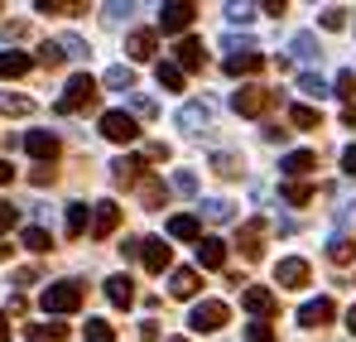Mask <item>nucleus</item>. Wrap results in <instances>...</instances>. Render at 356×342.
Masks as SVG:
<instances>
[{
	"instance_id": "1",
	"label": "nucleus",
	"mask_w": 356,
	"mask_h": 342,
	"mask_svg": "<svg viewBox=\"0 0 356 342\" xmlns=\"http://www.w3.org/2000/svg\"><path fill=\"white\" fill-rule=\"evenodd\" d=\"M92 102H97V82H92L87 72H77V77H67V87H63L58 111L72 116V111H82V107H92Z\"/></svg>"
},
{
	"instance_id": "2",
	"label": "nucleus",
	"mask_w": 356,
	"mask_h": 342,
	"mask_svg": "<svg viewBox=\"0 0 356 342\" xmlns=\"http://www.w3.org/2000/svg\"><path fill=\"white\" fill-rule=\"evenodd\" d=\"M44 313H72V309H82V285L77 280H58V285L44 289Z\"/></svg>"
},
{
	"instance_id": "3",
	"label": "nucleus",
	"mask_w": 356,
	"mask_h": 342,
	"mask_svg": "<svg viewBox=\"0 0 356 342\" xmlns=\"http://www.w3.org/2000/svg\"><path fill=\"white\" fill-rule=\"evenodd\" d=\"M227 304L222 299H202V304H193V313H188V328L193 333H217V328H227Z\"/></svg>"
},
{
	"instance_id": "4",
	"label": "nucleus",
	"mask_w": 356,
	"mask_h": 342,
	"mask_svg": "<svg viewBox=\"0 0 356 342\" xmlns=\"http://www.w3.org/2000/svg\"><path fill=\"white\" fill-rule=\"evenodd\" d=\"M270 107H275V92H270V87L245 82L241 92H232V111H236V116H265Z\"/></svg>"
},
{
	"instance_id": "5",
	"label": "nucleus",
	"mask_w": 356,
	"mask_h": 342,
	"mask_svg": "<svg viewBox=\"0 0 356 342\" xmlns=\"http://www.w3.org/2000/svg\"><path fill=\"white\" fill-rule=\"evenodd\" d=\"M102 135H106L111 145H130V140L140 135V125H135V116H130V111H106V116H102Z\"/></svg>"
},
{
	"instance_id": "6",
	"label": "nucleus",
	"mask_w": 356,
	"mask_h": 342,
	"mask_svg": "<svg viewBox=\"0 0 356 342\" xmlns=\"http://www.w3.org/2000/svg\"><path fill=\"white\" fill-rule=\"evenodd\" d=\"M140 261H145V270H149V275H164V270H169V261H174V246H164V236H145Z\"/></svg>"
},
{
	"instance_id": "7",
	"label": "nucleus",
	"mask_w": 356,
	"mask_h": 342,
	"mask_svg": "<svg viewBox=\"0 0 356 342\" xmlns=\"http://www.w3.org/2000/svg\"><path fill=\"white\" fill-rule=\"evenodd\" d=\"M193 20H197V5H188V0H178V5H164V10H159V29H164V34H183Z\"/></svg>"
},
{
	"instance_id": "8",
	"label": "nucleus",
	"mask_w": 356,
	"mask_h": 342,
	"mask_svg": "<svg viewBox=\"0 0 356 342\" xmlns=\"http://www.w3.org/2000/svg\"><path fill=\"white\" fill-rule=\"evenodd\" d=\"M332 313H337V304H332L327 294H318V299H308V304L298 309V323H303V328H323V323H332Z\"/></svg>"
},
{
	"instance_id": "9",
	"label": "nucleus",
	"mask_w": 356,
	"mask_h": 342,
	"mask_svg": "<svg viewBox=\"0 0 356 342\" xmlns=\"http://www.w3.org/2000/svg\"><path fill=\"white\" fill-rule=\"evenodd\" d=\"M24 150H29V155H34V160H44V164H54V160H58V135H54V130H29V135H24Z\"/></svg>"
},
{
	"instance_id": "10",
	"label": "nucleus",
	"mask_w": 356,
	"mask_h": 342,
	"mask_svg": "<svg viewBox=\"0 0 356 342\" xmlns=\"http://www.w3.org/2000/svg\"><path fill=\"white\" fill-rule=\"evenodd\" d=\"M275 285L280 289H303L308 285V261H298V256L280 261V265H275Z\"/></svg>"
},
{
	"instance_id": "11",
	"label": "nucleus",
	"mask_w": 356,
	"mask_h": 342,
	"mask_svg": "<svg viewBox=\"0 0 356 342\" xmlns=\"http://www.w3.org/2000/svg\"><path fill=\"white\" fill-rule=\"evenodd\" d=\"M197 265L202 270H222L227 265V241L222 236H202L197 241Z\"/></svg>"
},
{
	"instance_id": "12",
	"label": "nucleus",
	"mask_w": 356,
	"mask_h": 342,
	"mask_svg": "<svg viewBox=\"0 0 356 342\" xmlns=\"http://www.w3.org/2000/svg\"><path fill=\"white\" fill-rule=\"evenodd\" d=\"M178 125H183L188 135H202V130L212 125V107H207V102H188V107L178 111Z\"/></svg>"
},
{
	"instance_id": "13",
	"label": "nucleus",
	"mask_w": 356,
	"mask_h": 342,
	"mask_svg": "<svg viewBox=\"0 0 356 342\" xmlns=\"http://www.w3.org/2000/svg\"><path fill=\"white\" fill-rule=\"evenodd\" d=\"M116 227H120V208L111 203V198H106V203H97V212H92V236H97V241H106Z\"/></svg>"
},
{
	"instance_id": "14",
	"label": "nucleus",
	"mask_w": 356,
	"mask_h": 342,
	"mask_svg": "<svg viewBox=\"0 0 356 342\" xmlns=\"http://www.w3.org/2000/svg\"><path fill=\"white\" fill-rule=\"evenodd\" d=\"M241 304H245L255 318H270V313H275V289L250 285V289H241Z\"/></svg>"
},
{
	"instance_id": "15",
	"label": "nucleus",
	"mask_w": 356,
	"mask_h": 342,
	"mask_svg": "<svg viewBox=\"0 0 356 342\" xmlns=\"http://www.w3.org/2000/svg\"><path fill=\"white\" fill-rule=\"evenodd\" d=\"M154 49H159V34H154V29H135V34L125 39V54L135 58V63H149Z\"/></svg>"
},
{
	"instance_id": "16",
	"label": "nucleus",
	"mask_w": 356,
	"mask_h": 342,
	"mask_svg": "<svg viewBox=\"0 0 356 342\" xmlns=\"http://www.w3.org/2000/svg\"><path fill=\"white\" fill-rule=\"evenodd\" d=\"M241 251H245V261H260V251H265V222L260 217H250L241 227Z\"/></svg>"
},
{
	"instance_id": "17",
	"label": "nucleus",
	"mask_w": 356,
	"mask_h": 342,
	"mask_svg": "<svg viewBox=\"0 0 356 342\" xmlns=\"http://www.w3.org/2000/svg\"><path fill=\"white\" fill-rule=\"evenodd\" d=\"M313 164H318V155H313V150H294V155H284V160H280V173H284L289 183H298Z\"/></svg>"
},
{
	"instance_id": "18",
	"label": "nucleus",
	"mask_w": 356,
	"mask_h": 342,
	"mask_svg": "<svg viewBox=\"0 0 356 342\" xmlns=\"http://www.w3.org/2000/svg\"><path fill=\"white\" fill-rule=\"evenodd\" d=\"M111 178L125 183V188H130V183H140V178H145V160H140V155H120L116 164H111Z\"/></svg>"
},
{
	"instance_id": "19",
	"label": "nucleus",
	"mask_w": 356,
	"mask_h": 342,
	"mask_svg": "<svg viewBox=\"0 0 356 342\" xmlns=\"http://www.w3.org/2000/svg\"><path fill=\"white\" fill-rule=\"evenodd\" d=\"M135 193H140V203H145V208H164V198H169L164 178H154V173H145V178L135 183Z\"/></svg>"
},
{
	"instance_id": "20",
	"label": "nucleus",
	"mask_w": 356,
	"mask_h": 342,
	"mask_svg": "<svg viewBox=\"0 0 356 342\" xmlns=\"http://www.w3.org/2000/svg\"><path fill=\"white\" fill-rule=\"evenodd\" d=\"M260 68H265V54H260V49L227 58V72H232V77H250V72H260Z\"/></svg>"
},
{
	"instance_id": "21",
	"label": "nucleus",
	"mask_w": 356,
	"mask_h": 342,
	"mask_svg": "<svg viewBox=\"0 0 356 342\" xmlns=\"http://www.w3.org/2000/svg\"><path fill=\"white\" fill-rule=\"evenodd\" d=\"M106 299H111L116 309H130V304H135V280H130V275H111V280H106Z\"/></svg>"
},
{
	"instance_id": "22",
	"label": "nucleus",
	"mask_w": 356,
	"mask_h": 342,
	"mask_svg": "<svg viewBox=\"0 0 356 342\" xmlns=\"http://www.w3.org/2000/svg\"><path fill=\"white\" fill-rule=\"evenodd\" d=\"M169 236L174 241H202V227H197V217H188V212H178V217H169Z\"/></svg>"
},
{
	"instance_id": "23",
	"label": "nucleus",
	"mask_w": 356,
	"mask_h": 342,
	"mask_svg": "<svg viewBox=\"0 0 356 342\" xmlns=\"http://www.w3.org/2000/svg\"><path fill=\"white\" fill-rule=\"evenodd\" d=\"M197 270H174V275H169V294H174V299H193V294H197Z\"/></svg>"
},
{
	"instance_id": "24",
	"label": "nucleus",
	"mask_w": 356,
	"mask_h": 342,
	"mask_svg": "<svg viewBox=\"0 0 356 342\" xmlns=\"http://www.w3.org/2000/svg\"><path fill=\"white\" fill-rule=\"evenodd\" d=\"M29 63H34L29 54H19V49H5V54H0V77H24V72H29Z\"/></svg>"
},
{
	"instance_id": "25",
	"label": "nucleus",
	"mask_w": 356,
	"mask_h": 342,
	"mask_svg": "<svg viewBox=\"0 0 356 342\" xmlns=\"http://www.w3.org/2000/svg\"><path fill=\"white\" fill-rule=\"evenodd\" d=\"M19 246L34 251V256H44V251H54V236H49L44 227H24V231H19Z\"/></svg>"
},
{
	"instance_id": "26",
	"label": "nucleus",
	"mask_w": 356,
	"mask_h": 342,
	"mask_svg": "<svg viewBox=\"0 0 356 342\" xmlns=\"http://www.w3.org/2000/svg\"><path fill=\"white\" fill-rule=\"evenodd\" d=\"M202 39H183V44H178V68H183V72H193V68H202Z\"/></svg>"
},
{
	"instance_id": "27",
	"label": "nucleus",
	"mask_w": 356,
	"mask_h": 342,
	"mask_svg": "<svg viewBox=\"0 0 356 342\" xmlns=\"http://www.w3.org/2000/svg\"><path fill=\"white\" fill-rule=\"evenodd\" d=\"M24 333H29L34 342H63L67 338V323H29Z\"/></svg>"
},
{
	"instance_id": "28",
	"label": "nucleus",
	"mask_w": 356,
	"mask_h": 342,
	"mask_svg": "<svg viewBox=\"0 0 356 342\" xmlns=\"http://www.w3.org/2000/svg\"><path fill=\"white\" fill-rule=\"evenodd\" d=\"M289 125H298V130H318V125H323V111H318V107H289Z\"/></svg>"
},
{
	"instance_id": "29",
	"label": "nucleus",
	"mask_w": 356,
	"mask_h": 342,
	"mask_svg": "<svg viewBox=\"0 0 356 342\" xmlns=\"http://www.w3.org/2000/svg\"><path fill=\"white\" fill-rule=\"evenodd\" d=\"M327 261H332V265H352L356 261V241L352 236H337V241L327 246Z\"/></svg>"
},
{
	"instance_id": "30",
	"label": "nucleus",
	"mask_w": 356,
	"mask_h": 342,
	"mask_svg": "<svg viewBox=\"0 0 356 342\" xmlns=\"http://www.w3.org/2000/svg\"><path fill=\"white\" fill-rule=\"evenodd\" d=\"M154 77H159V87H164V92H183V68H178V63H159V68H154Z\"/></svg>"
},
{
	"instance_id": "31",
	"label": "nucleus",
	"mask_w": 356,
	"mask_h": 342,
	"mask_svg": "<svg viewBox=\"0 0 356 342\" xmlns=\"http://www.w3.org/2000/svg\"><path fill=\"white\" fill-rule=\"evenodd\" d=\"M212 173L236 178V173H241V155H232V150H217V155H212Z\"/></svg>"
},
{
	"instance_id": "32",
	"label": "nucleus",
	"mask_w": 356,
	"mask_h": 342,
	"mask_svg": "<svg viewBox=\"0 0 356 342\" xmlns=\"http://www.w3.org/2000/svg\"><path fill=\"white\" fill-rule=\"evenodd\" d=\"M111 92H135V72L130 68H106V77H102Z\"/></svg>"
},
{
	"instance_id": "33",
	"label": "nucleus",
	"mask_w": 356,
	"mask_h": 342,
	"mask_svg": "<svg viewBox=\"0 0 356 342\" xmlns=\"http://www.w3.org/2000/svg\"><path fill=\"white\" fill-rule=\"evenodd\" d=\"M280 198H284V203H294V208H303V203H313V188L298 178V183H284V188H280Z\"/></svg>"
},
{
	"instance_id": "34",
	"label": "nucleus",
	"mask_w": 356,
	"mask_h": 342,
	"mask_svg": "<svg viewBox=\"0 0 356 342\" xmlns=\"http://www.w3.org/2000/svg\"><path fill=\"white\" fill-rule=\"evenodd\" d=\"M0 111L5 116H29L34 102H29V97H15V92H0Z\"/></svg>"
},
{
	"instance_id": "35",
	"label": "nucleus",
	"mask_w": 356,
	"mask_h": 342,
	"mask_svg": "<svg viewBox=\"0 0 356 342\" xmlns=\"http://www.w3.org/2000/svg\"><path fill=\"white\" fill-rule=\"evenodd\" d=\"M87 342H116V328L106 323V318H87V333H82Z\"/></svg>"
},
{
	"instance_id": "36",
	"label": "nucleus",
	"mask_w": 356,
	"mask_h": 342,
	"mask_svg": "<svg viewBox=\"0 0 356 342\" xmlns=\"http://www.w3.org/2000/svg\"><path fill=\"white\" fill-rule=\"evenodd\" d=\"M87 231V203H67V236Z\"/></svg>"
},
{
	"instance_id": "37",
	"label": "nucleus",
	"mask_w": 356,
	"mask_h": 342,
	"mask_svg": "<svg viewBox=\"0 0 356 342\" xmlns=\"http://www.w3.org/2000/svg\"><path fill=\"white\" fill-rule=\"evenodd\" d=\"M298 92H303V97H327V82H323L318 72H298Z\"/></svg>"
},
{
	"instance_id": "38",
	"label": "nucleus",
	"mask_w": 356,
	"mask_h": 342,
	"mask_svg": "<svg viewBox=\"0 0 356 342\" xmlns=\"http://www.w3.org/2000/svg\"><path fill=\"white\" fill-rule=\"evenodd\" d=\"M332 97H342V102H352V107H356V72H352V68L337 72V92H332Z\"/></svg>"
},
{
	"instance_id": "39",
	"label": "nucleus",
	"mask_w": 356,
	"mask_h": 342,
	"mask_svg": "<svg viewBox=\"0 0 356 342\" xmlns=\"http://www.w3.org/2000/svg\"><path fill=\"white\" fill-rule=\"evenodd\" d=\"M289 49H294L298 58H308V63L323 54V49H318V34H294V44H289Z\"/></svg>"
},
{
	"instance_id": "40",
	"label": "nucleus",
	"mask_w": 356,
	"mask_h": 342,
	"mask_svg": "<svg viewBox=\"0 0 356 342\" xmlns=\"http://www.w3.org/2000/svg\"><path fill=\"white\" fill-rule=\"evenodd\" d=\"M202 212H207L212 222H232V203H227V198H207V203H202Z\"/></svg>"
},
{
	"instance_id": "41",
	"label": "nucleus",
	"mask_w": 356,
	"mask_h": 342,
	"mask_svg": "<svg viewBox=\"0 0 356 342\" xmlns=\"http://www.w3.org/2000/svg\"><path fill=\"white\" fill-rule=\"evenodd\" d=\"M318 24H323V29H347V10H337V5H332V10H323V15H318Z\"/></svg>"
},
{
	"instance_id": "42",
	"label": "nucleus",
	"mask_w": 356,
	"mask_h": 342,
	"mask_svg": "<svg viewBox=\"0 0 356 342\" xmlns=\"http://www.w3.org/2000/svg\"><path fill=\"white\" fill-rule=\"evenodd\" d=\"M58 49H63V58H87V44H82L77 34H63V39H58Z\"/></svg>"
},
{
	"instance_id": "43",
	"label": "nucleus",
	"mask_w": 356,
	"mask_h": 342,
	"mask_svg": "<svg viewBox=\"0 0 356 342\" xmlns=\"http://www.w3.org/2000/svg\"><path fill=\"white\" fill-rule=\"evenodd\" d=\"M174 193H183V198H193V193H197V178H193L188 169H178V173H174Z\"/></svg>"
},
{
	"instance_id": "44",
	"label": "nucleus",
	"mask_w": 356,
	"mask_h": 342,
	"mask_svg": "<svg viewBox=\"0 0 356 342\" xmlns=\"http://www.w3.org/2000/svg\"><path fill=\"white\" fill-rule=\"evenodd\" d=\"M39 63H44V68H58V63H63L58 39H54V44H39Z\"/></svg>"
},
{
	"instance_id": "45",
	"label": "nucleus",
	"mask_w": 356,
	"mask_h": 342,
	"mask_svg": "<svg viewBox=\"0 0 356 342\" xmlns=\"http://www.w3.org/2000/svg\"><path fill=\"white\" fill-rule=\"evenodd\" d=\"M227 20H232V24H250L255 10H250V5H227Z\"/></svg>"
},
{
	"instance_id": "46",
	"label": "nucleus",
	"mask_w": 356,
	"mask_h": 342,
	"mask_svg": "<svg viewBox=\"0 0 356 342\" xmlns=\"http://www.w3.org/2000/svg\"><path fill=\"white\" fill-rule=\"evenodd\" d=\"M245 338H250V342H275V328H270V323H250Z\"/></svg>"
},
{
	"instance_id": "47",
	"label": "nucleus",
	"mask_w": 356,
	"mask_h": 342,
	"mask_svg": "<svg viewBox=\"0 0 356 342\" xmlns=\"http://www.w3.org/2000/svg\"><path fill=\"white\" fill-rule=\"evenodd\" d=\"M130 107H135V116H145V121H149V116H159V107H154L149 97H130Z\"/></svg>"
},
{
	"instance_id": "48",
	"label": "nucleus",
	"mask_w": 356,
	"mask_h": 342,
	"mask_svg": "<svg viewBox=\"0 0 356 342\" xmlns=\"http://www.w3.org/2000/svg\"><path fill=\"white\" fill-rule=\"evenodd\" d=\"M15 222H19V212H15L10 203H0V236H5V231L15 227Z\"/></svg>"
},
{
	"instance_id": "49",
	"label": "nucleus",
	"mask_w": 356,
	"mask_h": 342,
	"mask_svg": "<svg viewBox=\"0 0 356 342\" xmlns=\"http://www.w3.org/2000/svg\"><path fill=\"white\" fill-rule=\"evenodd\" d=\"M265 140H270V145H284L289 130H284V125H265Z\"/></svg>"
},
{
	"instance_id": "50",
	"label": "nucleus",
	"mask_w": 356,
	"mask_h": 342,
	"mask_svg": "<svg viewBox=\"0 0 356 342\" xmlns=\"http://www.w3.org/2000/svg\"><path fill=\"white\" fill-rule=\"evenodd\" d=\"M140 246H145V241H140V236H125V241H120V256H125V261H130V256H140Z\"/></svg>"
},
{
	"instance_id": "51",
	"label": "nucleus",
	"mask_w": 356,
	"mask_h": 342,
	"mask_svg": "<svg viewBox=\"0 0 356 342\" xmlns=\"http://www.w3.org/2000/svg\"><path fill=\"white\" fill-rule=\"evenodd\" d=\"M342 169H347V178H356V145L342 150Z\"/></svg>"
},
{
	"instance_id": "52",
	"label": "nucleus",
	"mask_w": 356,
	"mask_h": 342,
	"mask_svg": "<svg viewBox=\"0 0 356 342\" xmlns=\"http://www.w3.org/2000/svg\"><path fill=\"white\" fill-rule=\"evenodd\" d=\"M39 10H44V15H77V10H82V5H49V0H44V5H39Z\"/></svg>"
},
{
	"instance_id": "53",
	"label": "nucleus",
	"mask_w": 356,
	"mask_h": 342,
	"mask_svg": "<svg viewBox=\"0 0 356 342\" xmlns=\"http://www.w3.org/2000/svg\"><path fill=\"white\" fill-rule=\"evenodd\" d=\"M140 338H145V342H159V323H154V318H145V323H140Z\"/></svg>"
},
{
	"instance_id": "54",
	"label": "nucleus",
	"mask_w": 356,
	"mask_h": 342,
	"mask_svg": "<svg viewBox=\"0 0 356 342\" xmlns=\"http://www.w3.org/2000/svg\"><path fill=\"white\" fill-rule=\"evenodd\" d=\"M145 160H154V164H159V160H169V145H149V150H145Z\"/></svg>"
},
{
	"instance_id": "55",
	"label": "nucleus",
	"mask_w": 356,
	"mask_h": 342,
	"mask_svg": "<svg viewBox=\"0 0 356 342\" xmlns=\"http://www.w3.org/2000/svg\"><path fill=\"white\" fill-rule=\"evenodd\" d=\"M125 15H130V5H106V20H111V24H116V20H125Z\"/></svg>"
},
{
	"instance_id": "56",
	"label": "nucleus",
	"mask_w": 356,
	"mask_h": 342,
	"mask_svg": "<svg viewBox=\"0 0 356 342\" xmlns=\"http://www.w3.org/2000/svg\"><path fill=\"white\" fill-rule=\"evenodd\" d=\"M342 125H352V130H356V107H347V111H342Z\"/></svg>"
},
{
	"instance_id": "57",
	"label": "nucleus",
	"mask_w": 356,
	"mask_h": 342,
	"mask_svg": "<svg viewBox=\"0 0 356 342\" xmlns=\"http://www.w3.org/2000/svg\"><path fill=\"white\" fill-rule=\"evenodd\" d=\"M10 178H15V169H10V164L0 160V183H10Z\"/></svg>"
},
{
	"instance_id": "58",
	"label": "nucleus",
	"mask_w": 356,
	"mask_h": 342,
	"mask_svg": "<svg viewBox=\"0 0 356 342\" xmlns=\"http://www.w3.org/2000/svg\"><path fill=\"white\" fill-rule=\"evenodd\" d=\"M0 342H10V323H5V313H0Z\"/></svg>"
},
{
	"instance_id": "59",
	"label": "nucleus",
	"mask_w": 356,
	"mask_h": 342,
	"mask_svg": "<svg viewBox=\"0 0 356 342\" xmlns=\"http://www.w3.org/2000/svg\"><path fill=\"white\" fill-rule=\"evenodd\" d=\"M347 328H352V333H356V304H352V309H347Z\"/></svg>"
},
{
	"instance_id": "60",
	"label": "nucleus",
	"mask_w": 356,
	"mask_h": 342,
	"mask_svg": "<svg viewBox=\"0 0 356 342\" xmlns=\"http://www.w3.org/2000/svg\"><path fill=\"white\" fill-rule=\"evenodd\" d=\"M169 342H188V338H169Z\"/></svg>"
}]
</instances>
